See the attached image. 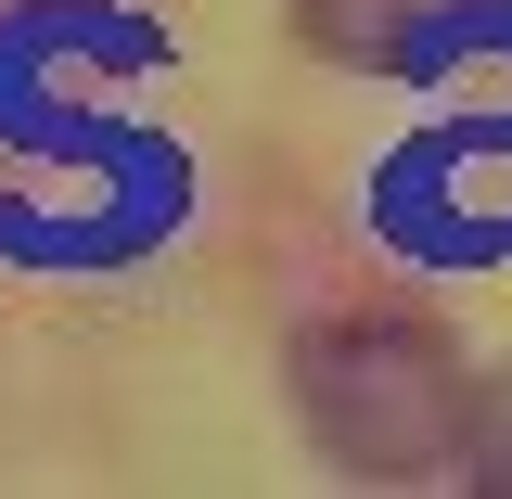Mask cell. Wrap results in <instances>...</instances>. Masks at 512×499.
I'll use <instances>...</instances> for the list:
<instances>
[{"label":"cell","instance_id":"cell-1","mask_svg":"<svg viewBox=\"0 0 512 499\" xmlns=\"http://www.w3.org/2000/svg\"><path fill=\"white\" fill-rule=\"evenodd\" d=\"M295 397H308L320 448H333L346 474H384V487H397V474H448V461H461V423H474L448 346L423 320H397V308L333 320L308 359H295Z\"/></svg>","mask_w":512,"mask_h":499},{"label":"cell","instance_id":"cell-2","mask_svg":"<svg viewBox=\"0 0 512 499\" xmlns=\"http://www.w3.org/2000/svg\"><path fill=\"white\" fill-rule=\"evenodd\" d=\"M436 13L448 0H308V39H333V52H410Z\"/></svg>","mask_w":512,"mask_h":499},{"label":"cell","instance_id":"cell-3","mask_svg":"<svg viewBox=\"0 0 512 499\" xmlns=\"http://www.w3.org/2000/svg\"><path fill=\"white\" fill-rule=\"evenodd\" d=\"M461 461H474L487 487H512V372L474 397V423H461Z\"/></svg>","mask_w":512,"mask_h":499}]
</instances>
